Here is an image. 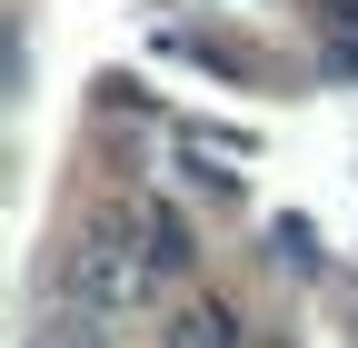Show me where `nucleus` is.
<instances>
[{"label":"nucleus","mask_w":358,"mask_h":348,"mask_svg":"<svg viewBox=\"0 0 358 348\" xmlns=\"http://www.w3.org/2000/svg\"><path fill=\"white\" fill-rule=\"evenodd\" d=\"M150 249L129 239V219H90L70 239V269H60V298H80V309H100V319H129L140 309V289H150Z\"/></svg>","instance_id":"obj_1"},{"label":"nucleus","mask_w":358,"mask_h":348,"mask_svg":"<svg viewBox=\"0 0 358 348\" xmlns=\"http://www.w3.org/2000/svg\"><path fill=\"white\" fill-rule=\"evenodd\" d=\"M159 348H239V319L219 309V298H179L169 328H159Z\"/></svg>","instance_id":"obj_2"},{"label":"nucleus","mask_w":358,"mask_h":348,"mask_svg":"<svg viewBox=\"0 0 358 348\" xmlns=\"http://www.w3.org/2000/svg\"><path fill=\"white\" fill-rule=\"evenodd\" d=\"M40 348H110V319H100V309H80V298H60L50 328H40Z\"/></svg>","instance_id":"obj_3"},{"label":"nucleus","mask_w":358,"mask_h":348,"mask_svg":"<svg viewBox=\"0 0 358 348\" xmlns=\"http://www.w3.org/2000/svg\"><path fill=\"white\" fill-rule=\"evenodd\" d=\"M140 239H150V269H189V229L169 209H140Z\"/></svg>","instance_id":"obj_4"},{"label":"nucleus","mask_w":358,"mask_h":348,"mask_svg":"<svg viewBox=\"0 0 358 348\" xmlns=\"http://www.w3.org/2000/svg\"><path fill=\"white\" fill-rule=\"evenodd\" d=\"M329 20H348V30H358V0H329Z\"/></svg>","instance_id":"obj_5"}]
</instances>
